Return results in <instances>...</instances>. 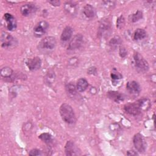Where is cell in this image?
Wrapping results in <instances>:
<instances>
[{
  "instance_id": "16",
  "label": "cell",
  "mask_w": 156,
  "mask_h": 156,
  "mask_svg": "<svg viewBox=\"0 0 156 156\" xmlns=\"http://www.w3.org/2000/svg\"><path fill=\"white\" fill-rule=\"evenodd\" d=\"M64 9L65 10L66 12L68 14L70 15L74 16L77 13V7L76 4L72 1H68L65 3L64 4Z\"/></svg>"
},
{
  "instance_id": "14",
  "label": "cell",
  "mask_w": 156,
  "mask_h": 156,
  "mask_svg": "<svg viewBox=\"0 0 156 156\" xmlns=\"http://www.w3.org/2000/svg\"><path fill=\"white\" fill-rule=\"evenodd\" d=\"M37 7L34 4H26L23 5L20 8V12L24 16H28L37 11Z\"/></svg>"
},
{
  "instance_id": "7",
  "label": "cell",
  "mask_w": 156,
  "mask_h": 156,
  "mask_svg": "<svg viewBox=\"0 0 156 156\" xmlns=\"http://www.w3.org/2000/svg\"><path fill=\"white\" fill-rule=\"evenodd\" d=\"M49 28V23L46 21H41L38 22L33 29L34 35L35 37H41L48 30Z\"/></svg>"
},
{
  "instance_id": "5",
  "label": "cell",
  "mask_w": 156,
  "mask_h": 156,
  "mask_svg": "<svg viewBox=\"0 0 156 156\" xmlns=\"http://www.w3.org/2000/svg\"><path fill=\"white\" fill-rule=\"evenodd\" d=\"M17 40L6 32H2L1 35V44L4 48H10L17 44Z\"/></svg>"
},
{
  "instance_id": "13",
  "label": "cell",
  "mask_w": 156,
  "mask_h": 156,
  "mask_svg": "<svg viewBox=\"0 0 156 156\" xmlns=\"http://www.w3.org/2000/svg\"><path fill=\"white\" fill-rule=\"evenodd\" d=\"M126 89L130 94L135 96H138L141 91V87L140 84L135 80L128 82L126 84Z\"/></svg>"
},
{
  "instance_id": "12",
  "label": "cell",
  "mask_w": 156,
  "mask_h": 156,
  "mask_svg": "<svg viewBox=\"0 0 156 156\" xmlns=\"http://www.w3.org/2000/svg\"><path fill=\"white\" fill-rule=\"evenodd\" d=\"M5 21L6 22V27L10 31H13L16 29L17 27V23L16 18L12 14L5 13L3 16Z\"/></svg>"
},
{
  "instance_id": "17",
  "label": "cell",
  "mask_w": 156,
  "mask_h": 156,
  "mask_svg": "<svg viewBox=\"0 0 156 156\" xmlns=\"http://www.w3.org/2000/svg\"><path fill=\"white\" fill-rule=\"evenodd\" d=\"M73 32V30L71 27L68 26H66L63 29L61 34V36H60L61 41L63 42H66L69 41L72 37Z\"/></svg>"
},
{
  "instance_id": "33",
  "label": "cell",
  "mask_w": 156,
  "mask_h": 156,
  "mask_svg": "<svg viewBox=\"0 0 156 156\" xmlns=\"http://www.w3.org/2000/svg\"><path fill=\"white\" fill-rule=\"evenodd\" d=\"M48 2L53 6H59L60 5V1H48Z\"/></svg>"
},
{
  "instance_id": "25",
  "label": "cell",
  "mask_w": 156,
  "mask_h": 156,
  "mask_svg": "<svg viewBox=\"0 0 156 156\" xmlns=\"http://www.w3.org/2000/svg\"><path fill=\"white\" fill-rule=\"evenodd\" d=\"M38 138L44 142L46 144H49L52 141V135L49 133H43L40 134L38 136Z\"/></svg>"
},
{
  "instance_id": "22",
  "label": "cell",
  "mask_w": 156,
  "mask_h": 156,
  "mask_svg": "<svg viewBox=\"0 0 156 156\" xmlns=\"http://www.w3.org/2000/svg\"><path fill=\"white\" fill-rule=\"evenodd\" d=\"M121 39L119 36H115L109 41V46L112 49H116L117 47H119L121 45Z\"/></svg>"
},
{
  "instance_id": "30",
  "label": "cell",
  "mask_w": 156,
  "mask_h": 156,
  "mask_svg": "<svg viewBox=\"0 0 156 156\" xmlns=\"http://www.w3.org/2000/svg\"><path fill=\"white\" fill-rule=\"evenodd\" d=\"M119 55L121 58H124L127 55V51L126 48L122 45L119 47Z\"/></svg>"
},
{
  "instance_id": "15",
  "label": "cell",
  "mask_w": 156,
  "mask_h": 156,
  "mask_svg": "<svg viewBox=\"0 0 156 156\" xmlns=\"http://www.w3.org/2000/svg\"><path fill=\"white\" fill-rule=\"evenodd\" d=\"M107 97L112 101L119 103L124 100V95L116 91H109L107 93Z\"/></svg>"
},
{
  "instance_id": "28",
  "label": "cell",
  "mask_w": 156,
  "mask_h": 156,
  "mask_svg": "<svg viewBox=\"0 0 156 156\" xmlns=\"http://www.w3.org/2000/svg\"><path fill=\"white\" fill-rule=\"evenodd\" d=\"M110 76H111V78H112V80L113 81V82H116V81H118L119 80L121 79L122 76V75L117 72V71H113L111 74H110Z\"/></svg>"
},
{
  "instance_id": "21",
  "label": "cell",
  "mask_w": 156,
  "mask_h": 156,
  "mask_svg": "<svg viewBox=\"0 0 156 156\" xmlns=\"http://www.w3.org/2000/svg\"><path fill=\"white\" fill-rule=\"evenodd\" d=\"M136 102L138 103L141 110H147L151 107V101L148 98H146L138 99L136 101Z\"/></svg>"
},
{
  "instance_id": "4",
  "label": "cell",
  "mask_w": 156,
  "mask_h": 156,
  "mask_svg": "<svg viewBox=\"0 0 156 156\" xmlns=\"http://www.w3.org/2000/svg\"><path fill=\"white\" fill-rule=\"evenodd\" d=\"M55 45V38L52 36H48L40 40L38 44V48L43 52H48L54 49Z\"/></svg>"
},
{
  "instance_id": "26",
  "label": "cell",
  "mask_w": 156,
  "mask_h": 156,
  "mask_svg": "<svg viewBox=\"0 0 156 156\" xmlns=\"http://www.w3.org/2000/svg\"><path fill=\"white\" fill-rule=\"evenodd\" d=\"M143 18V12L138 10L136 12H135L134 13L132 14L130 16V20L132 23H135L140 20Z\"/></svg>"
},
{
  "instance_id": "19",
  "label": "cell",
  "mask_w": 156,
  "mask_h": 156,
  "mask_svg": "<svg viewBox=\"0 0 156 156\" xmlns=\"http://www.w3.org/2000/svg\"><path fill=\"white\" fill-rule=\"evenodd\" d=\"M147 37L146 31L141 28L136 29L134 32L133 35V38L135 41H141Z\"/></svg>"
},
{
  "instance_id": "11",
  "label": "cell",
  "mask_w": 156,
  "mask_h": 156,
  "mask_svg": "<svg viewBox=\"0 0 156 156\" xmlns=\"http://www.w3.org/2000/svg\"><path fill=\"white\" fill-rule=\"evenodd\" d=\"M124 109L127 113L133 116H137L140 115L142 111L136 101L125 104Z\"/></svg>"
},
{
  "instance_id": "1",
  "label": "cell",
  "mask_w": 156,
  "mask_h": 156,
  "mask_svg": "<svg viewBox=\"0 0 156 156\" xmlns=\"http://www.w3.org/2000/svg\"><path fill=\"white\" fill-rule=\"evenodd\" d=\"M59 113L62 119L66 123L73 124L76 122V117L74 110L68 104H62L59 108Z\"/></svg>"
},
{
  "instance_id": "3",
  "label": "cell",
  "mask_w": 156,
  "mask_h": 156,
  "mask_svg": "<svg viewBox=\"0 0 156 156\" xmlns=\"http://www.w3.org/2000/svg\"><path fill=\"white\" fill-rule=\"evenodd\" d=\"M133 63L135 68L139 72H146L149 70V64L146 60L138 52H135L133 55Z\"/></svg>"
},
{
  "instance_id": "10",
  "label": "cell",
  "mask_w": 156,
  "mask_h": 156,
  "mask_svg": "<svg viewBox=\"0 0 156 156\" xmlns=\"http://www.w3.org/2000/svg\"><path fill=\"white\" fill-rule=\"evenodd\" d=\"M42 62L40 57H34L28 58L26 62V65L30 71H35L39 69L41 66Z\"/></svg>"
},
{
  "instance_id": "20",
  "label": "cell",
  "mask_w": 156,
  "mask_h": 156,
  "mask_svg": "<svg viewBox=\"0 0 156 156\" xmlns=\"http://www.w3.org/2000/svg\"><path fill=\"white\" fill-rule=\"evenodd\" d=\"M88 87V82L85 78L79 79L76 83V88L77 91L83 92L85 91Z\"/></svg>"
},
{
  "instance_id": "31",
  "label": "cell",
  "mask_w": 156,
  "mask_h": 156,
  "mask_svg": "<svg viewBox=\"0 0 156 156\" xmlns=\"http://www.w3.org/2000/svg\"><path fill=\"white\" fill-rule=\"evenodd\" d=\"M29 155L30 156H35V155H42L41 151L38 149H32L30 151Z\"/></svg>"
},
{
  "instance_id": "32",
  "label": "cell",
  "mask_w": 156,
  "mask_h": 156,
  "mask_svg": "<svg viewBox=\"0 0 156 156\" xmlns=\"http://www.w3.org/2000/svg\"><path fill=\"white\" fill-rule=\"evenodd\" d=\"M102 3L104 4V5L107 9H112L115 5V1H103Z\"/></svg>"
},
{
  "instance_id": "9",
  "label": "cell",
  "mask_w": 156,
  "mask_h": 156,
  "mask_svg": "<svg viewBox=\"0 0 156 156\" xmlns=\"http://www.w3.org/2000/svg\"><path fill=\"white\" fill-rule=\"evenodd\" d=\"M83 43V37L80 34H76L70 41L68 46V49L73 51L80 48Z\"/></svg>"
},
{
  "instance_id": "23",
  "label": "cell",
  "mask_w": 156,
  "mask_h": 156,
  "mask_svg": "<svg viewBox=\"0 0 156 156\" xmlns=\"http://www.w3.org/2000/svg\"><path fill=\"white\" fill-rule=\"evenodd\" d=\"M66 90L67 93L71 96H75L76 94L77 91V88H76V86L73 82H69L66 84Z\"/></svg>"
},
{
  "instance_id": "24",
  "label": "cell",
  "mask_w": 156,
  "mask_h": 156,
  "mask_svg": "<svg viewBox=\"0 0 156 156\" xmlns=\"http://www.w3.org/2000/svg\"><path fill=\"white\" fill-rule=\"evenodd\" d=\"M13 74V70L11 68L5 66L1 69V75L4 78H10Z\"/></svg>"
},
{
  "instance_id": "18",
  "label": "cell",
  "mask_w": 156,
  "mask_h": 156,
  "mask_svg": "<svg viewBox=\"0 0 156 156\" xmlns=\"http://www.w3.org/2000/svg\"><path fill=\"white\" fill-rule=\"evenodd\" d=\"M83 13L84 15L89 19L93 18L95 16L96 14V9L93 6H92L91 4H86L83 9Z\"/></svg>"
},
{
  "instance_id": "2",
  "label": "cell",
  "mask_w": 156,
  "mask_h": 156,
  "mask_svg": "<svg viewBox=\"0 0 156 156\" xmlns=\"http://www.w3.org/2000/svg\"><path fill=\"white\" fill-rule=\"evenodd\" d=\"M112 23L107 18H102L98 29V35L100 38H108L112 32Z\"/></svg>"
},
{
  "instance_id": "34",
  "label": "cell",
  "mask_w": 156,
  "mask_h": 156,
  "mask_svg": "<svg viewBox=\"0 0 156 156\" xmlns=\"http://www.w3.org/2000/svg\"><path fill=\"white\" fill-rule=\"evenodd\" d=\"M127 155H138V153L136 152L135 151H133V150H130V151H128L127 152Z\"/></svg>"
},
{
  "instance_id": "27",
  "label": "cell",
  "mask_w": 156,
  "mask_h": 156,
  "mask_svg": "<svg viewBox=\"0 0 156 156\" xmlns=\"http://www.w3.org/2000/svg\"><path fill=\"white\" fill-rule=\"evenodd\" d=\"M45 82L46 83H47L48 85L52 84V83H54L55 79V75L54 74V73L51 72V73H49L47 74V75L45 77Z\"/></svg>"
},
{
  "instance_id": "8",
  "label": "cell",
  "mask_w": 156,
  "mask_h": 156,
  "mask_svg": "<svg viewBox=\"0 0 156 156\" xmlns=\"http://www.w3.org/2000/svg\"><path fill=\"white\" fill-rule=\"evenodd\" d=\"M65 152L67 156L80 155L81 152L77 145L71 140L68 141L65 146Z\"/></svg>"
},
{
  "instance_id": "29",
  "label": "cell",
  "mask_w": 156,
  "mask_h": 156,
  "mask_svg": "<svg viewBox=\"0 0 156 156\" xmlns=\"http://www.w3.org/2000/svg\"><path fill=\"white\" fill-rule=\"evenodd\" d=\"M124 23H125L124 18L122 15H121L116 20V27L118 29L122 28L124 25Z\"/></svg>"
},
{
  "instance_id": "6",
  "label": "cell",
  "mask_w": 156,
  "mask_h": 156,
  "mask_svg": "<svg viewBox=\"0 0 156 156\" xmlns=\"http://www.w3.org/2000/svg\"><path fill=\"white\" fill-rule=\"evenodd\" d=\"M133 143L137 152L140 153L145 152L146 149V142L144 136L141 133H137L133 136Z\"/></svg>"
}]
</instances>
